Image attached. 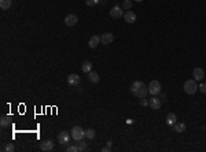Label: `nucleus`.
Instances as JSON below:
<instances>
[{"label": "nucleus", "mask_w": 206, "mask_h": 152, "mask_svg": "<svg viewBox=\"0 0 206 152\" xmlns=\"http://www.w3.org/2000/svg\"><path fill=\"white\" fill-rule=\"evenodd\" d=\"M129 89H131L132 95L136 96L137 99H143V97H146L147 93H149V86L144 84L143 81H135V82L131 85Z\"/></svg>", "instance_id": "obj_1"}, {"label": "nucleus", "mask_w": 206, "mask_h": 152, "mask_svg": "<svg viewBox=\"0 0 206 152\" xmlns=\"http://www.w3.org/2000/svg\"><path fill=\"white\" fill-rule=\"evenodd\" d=\"M122 8L124 10H131L132 8V0H124V3H122Z\"/></svg>", "instance_id": "obj_23"}, {"label": "nucleus", "mask_w": 206, "mask_h": 152, "mask_svg": "<svg viewBox=\"0 0 206 152\" xmlns=\"http://www.w3.org/2000/svg\"><path fill=\"white\" fill-rule=\"evenodd\" d=\"M66 151L68 152H78V147L77 145H68L66 147Z\"/></svg>", "instance_id": "obj_25"}, {"label": "nucleus", "mask_w": 206, "mask_h": 152, "mask_svg": "<svg viewBox=\"0 0 206 152\" xmlns=\"http://www.w3.org/2000/svg\"><path fill=\"white\" fill-rule=\"evenodd\" d=\"M135 1H137V3H140V1H143V0H135Z\"/></svg>", "instance_id": "obj_31"}, {"label": "nucleus", "mask_w": 206, "mask_h": 152, "mask_svg": "<svg viewBox=\"0 0 206 152\" xmlns=\"http://www.w3.org/2000/svg\"><path fill=\"white\" fill-rule=\"evenodd\" d=\"M102 151H104V152H106V151H110V147H104Z\"/></svg>", "instance_id": "obj_29"}, {"label": "nucleus", "mask_w": 206, "mask_h": 152, "mask_svg": "<svg viewBox=\"0 0 206 152\" xmlns=\"http://www.w3.org/2000/svg\"><path fill=\"white\" fill-rule=\"evenodd\" d=\"M198 84H196V81L194 78L192 79H187L186 82H184V92L187 93V95H194L195 92L198 90Z\"/></svg>", "instance_id": "obj_2"}, {"label": "nucleus", "mask_w": 206, "mask_h": 152, "mask_svg": "<svg viewBox=\"0 0 206 152\" xmlns=\"http://www.w3.org/2000/svg\"><path fill=\"white\" fill-rule=\"evenodd\" d=\"M149 93H151L153 96L161 93V84H160V81L153 79V81L150 82V84H149Z\"/></svg>", "instance_id": "obj_4"}, {"label": "nucleus", "mask_w": 206, "mask_h": 152, "mask_svg": "<svg viewBox=\"0 0 206 152\" xmlns=\"http://www.w3.org/2000/svg\"><path fill=\"white\" fill-rule=\"evenodd\" d=\"M122 15H124V12L121 10V7H118V6H114L110 10V17L114 18V19H118V18L122 17Z\"/></svg>", "instance_id": "obj_10"}, {"label": "nucleus", "mask_w": 206, "mask_h": 152, "mask_svg": "<svg viewBox=\"0 0 206 152\" xmlns=\"http://www.w3.org/2000/svg\"><path fill=\"white\" fill-rule=\"evenodd\" d=\"M114 41V36L111 33H104V34H102L100 36V43L102 44H104V45H109V44H111Z\"/></svg>", "instance_id": "obj_9"}, {"label": "nucleus", "mask_w": 206, "mask_h": 152, "mask_svg": "<svg viewBox=\"0 0 206 152\" xmlns=\"http://www.w3.org/2000/svg\"><path fill=\"white\" fill-rule=\"evenodd\" d=\"M70 137H72V134L69 132H66V130H63V132H61L58 134V142L61 145H68L69 141H70Z\"/></svg>", "instance_id": "obj_5"}, {"label": "nucleus", "mask_w": 206, "mask_h": 152, "mask_svg": "<svg viewBox=\"0 0 206 152\" xmlns=\"http://www.w3.org/2000/svg\"><path fill=\"white\" fill-rule=\"evenodd\" d=\"M14 149H15V147H14V144H12V142H8V144H7V145L3 148V151H7V152H12Z\"/></svg>", "instance_id": "obj_24"}, {"label": "nucleus", "mask_w": 206, "mask_h": 152, "mask_svg": "<svg viewBox=\"0 0 206 152\" xmlns=\"http://www.w3.org/2000/svg\"><path fill=\"white\" fill-rule=\"evenodd\" d=\"M199 90L202 93H206V84H201L199 85Z\"/></svg>", "instance_id": "obj_27"}, {"label": "nucleus", "mask_w": 206, "mask_h": 152, "mask_svg": "<svg viewBox=\"0 0 206 152\" xmlns=\"http://www.w3.org/2000/svg\"><path fill=\"white\" fill-rule=\"evenodd\" d=\"M0 125H1V128H7V126L10 125V118H8L7 115H3V117L0 118Z\"/></svg>", "instance_id": "obj_19"}, {"label": "nucleus", "mask_w": 206, "mask_h": 152, "mask_svg": "<svg viewBox=\"0 0 206 152\" xmlns=\"http://www.w3.org/2000/svg\"><path fill=\"white\" fill-rule=\"evenodd\" d=\"M40 149L43 152H50L54 149V142H52L51 140H46V141H43L41 142V145H40Z\"/></svg>", "instance_id": "obj_11"}, {"label": "nucleus", "mask_w": 206, "mask_h": 152, "mask_svg": "<svg viewBox=\"0 0 206 152\" xmlns=\"http://www.w3.org/2000/svg\"><path fill=\"white\" fill-rule=\"evenodd\" d=\"M77 147H78V152H83V151H87V149H88L87 142H84L83 140H80L78 142H77Z\"/></svg>", "instance_id": "obj_20"}, {"label": "nucleus", "mask_w": 206, "mask_h": 152, "mask_svg": "<svg viewBox=\"0 0 206 152\" xmlns=\"http://www.w3.org/2000/svg\"><path fill=\"white\" fill-rule=\"evenodd\" d=\"M72 137H73L76 141L83 140V138L85 137V130L83 129V128H80V126H74V128L72 129Z\"/></svg>", "instance_id": "obj_3"}, {"label": "nucleus", "mask_w": 206, "mask_h": 152, "mask_svg": "<svg viewBox=\"0 0 206 152\" xmlns=\"http://www.w3.org/2000/svg\"><path fill=\"white\" fill-rule=\"evenodd\" d=\"M161 99H162V100L165 101V100H166V95H162V96H161Z\"/></svg>", "instance_id": "obj_30"}, {"label": "nucleus", "mask_w": 206, "mask_h": 152, "mask_svg": "<svg viewBox=\"0 0 206 152\" xmlns=\"http://www.w3.org/2000/svg\"><path fill=\"white\" fill-rule=\"evenodd\" d=\"M99 43H100V37L98 34H93L89 39V41H88V45H89V48H96L98 45H99Z\"/></svg>", "instance_id": "obj_14"}, {"label": "nucleus", "mask_w": 206, "mask_h": 152, "mask_svg": "<svg viewBox=\"0 0 206 152\" xmlns=\"http://www.w3.org/2000/svg\"><path fill=\"white\" fill-rule=\"evenodd\" d=\"M124 19H125L126 23H133L135 21H136V15H135V12L133 11H125L124 12Z\"/></svg>", "instance_id": "obj_12"}, {"label": "nucleus", "mask_w": 206, "mask_h": 152, "mask_svg": "<svg viewBox=\"0 0 206 152\" xmlns=\"http://www.w3.org/2000/svg\"><path fill=\"white\" fill-rule=\"evenodd\" d=\"M68 82H69V85H72V86H77V85L80 84V77H78L77 74H70L68 77Z\"/></svg>", "instance_id": "obj_13"}, {"label": "nucleus", "mask_w": 206, "mask_h": 152, "mask_svg": "<svg viewBox=\"0 0 206 152\" xmlns=\"http://www.w3.org/2000/svg\"><path fill=\"white\" fill-rule=\"evenodd\" d=\"M176 119H177V118H176V115H175L173 113L168 114V117H166V124L171 125V126H172V125L176 124Z\"/></svg>", "instance_id": "obj_18"}, {"label": "nucleus", "mask_w": 206, "mask_h": 152, "mask_svg": "<svg viewBox=\"0 0 206 152\" xmlns=\"http://www.w3.org/2000/svg\"><path fill=\"white\" fill-rule=\"evenodd\" d=\"M149 106L153 110H160L161 108V106H162V101H161V99H158V97H151L149 100Z\"/></svg>", "instance_id": "obj_7"}, {"label": "nucleus", "mask_w": 206, "mask_h": 152, "mask_svg": "<svg viewBox=\"0 0 206 152\" xmlns=\"http://www.w3.org/2000/svg\"><path fill=\"white\" fill-rule=\"evenodd\" d=\"M77 22H78V17H77L76 14H69V15H66V18H65L66 26H74Z\"/></svg>", "instance_id": "obj_6"}, {"label": "nucleus", "mask_w": 206, "mask_h": 152, "mask_svg": "<svg viewBox=\"0 0 206 152\" xmlns=\"http://www.w3.org/2000/svg\"><path fill=\"white\" fill-rule=\"evenodd\" d=\"M140 104H142V106H149V100H146V99H140Z\"/></svg>", "instance_id": "obj_28"}, {"label": "nucleus", "mask_w": 206, "mask_h": 152, "mask_svg": "<svg viewBox=\"0 0 206 152\" xmlns=\"http://www.w3.org/2000/svg\"><path fill=\"white\" fill-rule=\"evenodd\" d=\"M175 130H176L177 133H183L184 130H186V125L184 124H177V122H176V124H175Z\"/></svg>", "instance_id": "obj_21"}, {"label": "nucleus", "mask_w": 206, "mask_h": 152, "mask_svg": "<svg viewBox=\"0 0 206 152\" xmlns=\"http://www.w3.org/2000/svg\"><path fill=\"white\" fill-rule=\"evenodd\" d=\"M88 79L93 84H96V82H99V74L95 73V71H89L88 73Z\"/></svg>", "instance_id": "obj_16"}, {"label": "nucleus", "mask_w": 206, "mask_h": 152, "mask_svg": "<svg viewBox=\"0 0 206 152\" xmlns=\"http://www.w3.org/2000/svg\"><path fill=\"white\" fill-rule=\"evenodd\" d=\"M95 134H96V132H95L93 129H87L85 130V137H87V138H89V140H91V138H93V137H95Z\"/></svg>", "instance_id": "obj_22"}, {"label": "nucleus", "mask_w": 206, "mask_h": 152, "mask_svg": "<svg viewBox=\"0 0 206 152\" xmlns=\"http://www.w3.org/2000/svg\"><path fill=\"white\" fill-rule=\"evenodd\" d=\"M81 70L84 71V73H89V71H92V63L91 62H88V60H85V62L81 64Z\"/></svg>", "instance_id": "obj_15"}, {"label": "nucleus", "mask_w": 206, "mask_h": 152, "mask_svg": "<svg viewBox=\"0 0 206 152\" xmlns=\"http://www.w3.org/2000/svg\"><path fill=\"white\" fill-rule=\"evenodd\" d=\"M192 77H194L195 81H202L203 77H205V71H203V69L202 67L194 69V71H192Z\"/></svg>", "instance_id": "obj_8"}, {"label": "nucleus", "mask_w": 206, "mask_h": 152, "mask_svg": "<svg viewBox=\"0 0 206 152\" xmlns=\"http://www.w3.org/2000/svg\"><path fill=\"white\" fill-rule=\"evenodd\" d=\"M98 3H99V0H85V4L87 6H89V7L96 6Z\"/></svg>", "instance_id": "obj_26"}, {"label": "nucleus", "mask_w": 206, "mask_h": 152, "mask_svg": "<svg viewBox=\"0 0 206 152\" xmlns=\"http://www.w3.org/2000/svg\"><path fill=\"white\" fill-rule=\"evenodd\" d=\"M12 4V0H0V8L1 10H8Z\"/></svg>", "instance_id": "obj_17"}]
</instances>
